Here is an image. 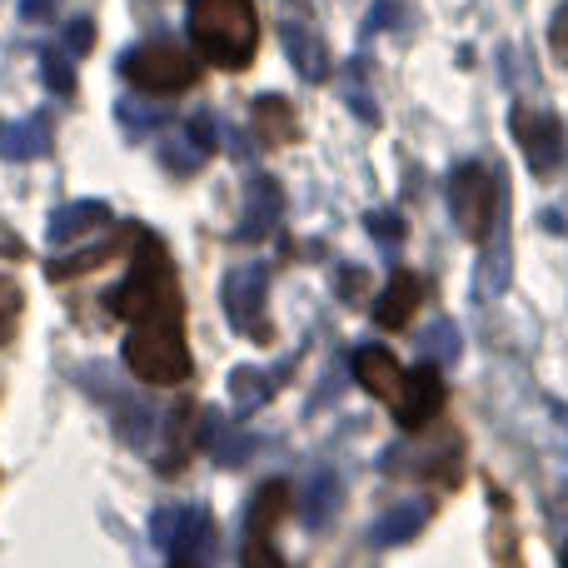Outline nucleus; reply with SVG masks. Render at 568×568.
I'll list each match as a JSON object with an SVG mask.
<instances>
[{
    "label": "nucleus",
    "mask_w": 568,
    "mask_h": 568,
    "mask_svg": "<svg viewBox=\"0 0 568 568\" xmlns=\"http://www.w3.org/2000/svg\"><path fill=\"white\" fill-rule=\"evenodd\" d=\"M265 294H270V265L265 260H250V265H235L225 275V314L240 334H250L255 344H275L265 320Z\"/></svg>",
    "instance_id": "nucleus-6"
},
{
    "label": "nucleus",
    "mask_w": 568,
    "mask_h": 568,
    "mask_svg": "<svg viewBox=\"0 0 568 568\" xmlns=\"http://www.w3.org/2000/svg\"><path fill=\"white\" fill-rule=\"evenodd\" d=\"M40 75H45V85L55 95H75V65L65 60V50H55V45L40 50Z\"/></svg>",
    "instance_id": "nucleus-23"
},
{
    "label": "nucleus",
    "mask_w": 568,
    "mask_h": 568,
    "mask_svg": "<svg viewBox=\"0 0 568 568\" xmlns=\"http://www.w3.org/2000/svg\"><path fill=\"white\" fill-rule=\"evenodd\" d=\"M334 509H339V479H334L329 469L314 474L310 489H304V504H300V519L310 524V529H324V524L334 519Z\"/></svg>",
    "instance_id": "nucleus-21"
},
{
    "label": "nucleus",
    "mask_w": 568,
    "mask_h": 568,
    "mask_svg": "<svg viewBox=\"0 0 568 568\" xmlns=\"http://www.w3.org/2000/svg\"><path fill=\"white\" fill-rule=\"evenodd\" d=\"M404 364L394 359L389 349H379V344H364L359 354H354V379L364 384V389L374 394V399H399V389H404Z\"/></svg>",
    "instance_id": "nucleus-14"
},
{
    "label": "nucleus",
    "mask_w": 568,
    "mask_h": 568,
    "mask_svg": "<svg viewBox=\"0 0 568 568\" xmlns=\"http://www.w3.org/2000/svg\"><path fill=\"white\" fill-rule=\"evenodd\" d=\"M20 310H26L20 284L0 275V344H10V334H16V324H20Z\"/></svg>",
    "instance_id": "nucleus-27"
},
{
    "label": "nucleus",
    "mask_w": 568,
    "mask_h": 568,
    "mask_svg": "<svg viewBox=\"0 0 568 568\" xmlns=\"http://www.w3.org/2000/svg\"><path fill=\"white\" fill-rule=\"evenodd\" d=\"M284 374H290V364H280V369H250V364H240L230 374V404H235V414H255L265 399H275Z\"/></svg>",
    "instance_id": "nucleus-15"
},
{
    "label": "nucleus",
    "mask_w": 568,
    "mask_h": 568,
    "mask_svg": "<svg viewBox=\"0 0 568 568\" xmlns=\"http://www.w3.org/2000/svg\"><path fill=\"white\" fill-rule=\"evenodd\" d=\"M210 150H215V125H210V115L185 120L180 135L160 140V160H165V170H175V175H195L210 160Z\"/></svg>",
    "instance_id": "nucleus-10"
},
{
    "label": "nucleus",
    "mask_w": 568,
    "mask_h": 568,
    "mask_svg": "<svg viewBox=\"0 0 568 568\" xmlns=\"http://www.w3.org/2000/svg\"><path fill=\"white\" fill-rule=\"evenodd\" d=\"M205 414H195V404H180L175 414L165 419V449H160V469L165 474H180L190 459V449H195V429Z\"/></svg>",
    "instance_id": "nucleus-17"
},
{
    "label": "nucleus",
    "mask_w": 568,
    "mask_h": 568,
    "mask_svg": "<svg viewBox=\"0 0 568 568\" xmlns=\"http://www.w3.org/2000/svg\"><path fill=\"white\" fill-rule=\"evenodd\" d=\"M270 534H275V529H245L240 564H245V568H284V559L275 554V544H270Z\"/></svg>",
    "instance_id": "nucleus-25"
},
{
    "label": "nucleus",
    "mask_w": 568,
    "mask_h": 568,
    "mask_svg": "<svg viewBox=\"0 0 568 568\" xmlns=\"http://www.w3.org/2000/svg\"><path fill=\"white\" fill-rule=\"evenodd\" d=\"M255 130L265 145H284V140L300 135V120H294L290 100L284 95H260L255 100Z\"/></svg>",
    "instance_id": "nucleus-19"
},
{
    "label": "nucleus",
    "mask_w": 568,
    "mask_h": 568,
    "mask_svg": "<svg viewBox=\"0 0 568 568\" xmlns=\"http://www.w3.org/2000/svg\"><path fill=\"white\" fill-rule=\"evenodd\" d=\"M215 554V524L205 509H180L175 539H170V568H210Z\"/></svg>",
    "instance_id": "nucleus-11"
},
{
    "label": "nucleus",
    "mask_w": 568,
    "mask_h": 568,
    "mask_svg": "<svg viewBox=\"0 0 568 568\" xmlns=\"http://www.w3.org/2000/svg\"><path fill=\"white\" fill-rule=\"evenodd\" d=\"M369 235L384 240V245H399V235H404L399 215H394V210H374V215H369Z\"/></svg>",
    "instance_id": "nucleus-28"
},
{
    "label": "nucleus",
    "mask_w": 568,
    "mask_h": 568,
    "mask_svg": "<svg viewBox=\"0 0 568 568\" xmlns=\"http://www.w3.org/2000/svg\"><path fill=\"white\" fill-rule=\"evenodd\" d=\"M90 45H95V26H90V20H75V26L65 30V50L70 55H85Z\"/></svg>",
    "instance_id": "nucleus-30"
},
{
    "label": "nucleus",
    "mask_w": 568,
    "mask_h": 568,
    "mask_svg": "<svg viewBox=\"0 0 568 568\" xmlns=\"http://www.w3.org/2000/svg\"><path fill=\"white\" fill-rule=\"evenodd\" d=\"M280 40H284V55L290 65L300 70L310 85H320L329 75V50H324L320 30H314V16L304 0H284V20H280Z\"/></svg>",
    "instance_id": "nucleus-7"
},
{
    "label": "nucleus",
    "mask_w": 568,
    "mask_h": 568,
    "mask_svg": "<svg viewBox=\"0 0 568 568\" xmlns=\"http://www.w3.org/2000/svg\"><path fill=\"white\" fill-rule=\"evenodd\" d=\"M105 220H110V210L100 205V200H80V205H60L55 215H50V240H55V245H65V240L85 235V230L105 225Z\"/></svg>",
    "instance_id": "nucleus-20"
},
{
    "label": "nucleus",
    "mask_w": 568,
    "mask_h": 568,
    "mask_svg": "<svg viewBox=\"0 0 568 568\" xmlns=\"http://www.w3.org/2000/svg\"><path fill=\"white\" fill-rule=\"evenodd\" d=\"M514 125V140H519L524 160H529L534 175H554L564 160V125L554 115H544V110H529V105H514L509 115Z\"/></svg>",
    "instance_id": "nucleus-9"
},
{
    "label": "nucleus",
    "mask_w": 568,
    "mask_h": 568,
    "mask_svg": "<svg viewBox=\"0 0 568 568\" xmlns=\"http://www.w3.org/2000/svg\"><path fill=\"white\" fill-rule=\"evenodd\" d=\"M564 568H568V549H564Z\"/></svg>",
    "instance_id": "nucleus-33"
},
{
    "label": "nucleus",
    "mask_w": 568,
    "mask_h": 568,
    "mask_svg": "<svg viewBox=\"0 0 568 568\" xmlns=\"http://www.w3.org/2000/svg\"><path fill=\"white\" fill-rule=\"evenodd\" d=\"M280 210H284V195H280V185L270 175H255L245 185V220H240V230L235 235L245 240V245H255V240H265V235H275V225H280Z\"/></svg>",
    "instance_id": "nucleus-12"
},
{
    "label": "nucleus",
    "mask_w": 568,
    "mask_h": 568,
    "mask_svg": "<svg viewBox=\"0 0 568 568\" xmlns=\"http://www.w3.org/2000/svg\"><path fill=\"white\" fill-rule=\"evenodd\" d=\"M549 50L559 65H568V0L559 6V16H554V26H549Z\"/></svg>",
    "instance_id": "nucleus-29"
},
{
    "label": "nucleus",
    "mask_w": 568,
    "mask_h": 568,
    "mask_svg": "<svg viewBox=\"0 0 568 568\" xmlns=\"http://www.w3.org/2000/svg\"><path fill=\"white\" fill-rule=\"evenodd\" d=\"M394 20H399V10H394L389 0H384V6H379V10H374V16H369V30H379V26H394Z\"/></svg>",
    "instance_id": "nucleus-32"
},
{
    "label": "nucleus",
    "mask_w": 568,
    "mask_h": 568,
    "mask_svg": "<svg viewBox=\"0 0 568 568\" xmlns=\"http://www.w3.org/2000/svg\"><path fill=\"white\" fill-rule=\"evenodd\" d=\"M499 200H504L499 170L479 165V160H469V165H459L449 175V215H454V225H459V235L474 240V245H484V240L494 235V210H499Z\"/></svg>",
    "instance_id": "nucleus-4"
},
{
    "label": "nucleus",
    "mask_w": 568,
    "mask_h": 568,
    "mask_svg": "<svg viewBox=\"0 0 568 568\" xmlns=\"http://www.w3.org/2000/svg\"><path fill=\"white\" fill-rule=\"evenodd\" d=\"M115 255V245H95V250H80L75 260H55V265H45L50 280H70V275H90V270H100L105 260Z\"/></svg>",
    "instance_id": "nucleus-24"
},
{
    "label": "nucleus",
    "mask_w": 568,
    "mask_h": 568,
    "mask_svg": "<svg viewBox=\"0 0 568 568\" xmlns=\"http://www.w3.org/2000/svg\"><path fill=\"white\" fill-rule=\"evenodd\" d=\"M419 300H424V280L409 275V270H394L389 284L379 290V300H374V324L379 329H404L414 320V310H419Z\"/></svg>",
    "instance_id": "nucleus-13"
},
{
    "label": "nucleus",
    "mask_w": 568,
    "mask_h": 568,
    "mask_svg": "<svg viewBox=\"0 0 568 568\" xmlns=\"http://www.w3.org/2000/svg\"><path fill=\"white\" fill-rule=\"evenodd\" d=\"M205 434H210V449H215V459L225 464H245V454L255 449V439H245V434H230V424L220 419V414H205Z\"/></svg>",
    "instance_id": "nucleus-22"
},
{
    "label": "nucleus",
    "mask_w": 568,
    "mask_h": 568,
    "mask_svg": "<svg viewBox=\"0 0 568 568\" xmlns=\"http://www.w3.org/2000/svg\"><path fill=\"white\" fill-rule=\"evenodd\" d=\"M419 349H424V359H434V364H449V359H459V329H454L449 320H444V324H434V329L419 339Z\"/></svg>",
    "instance_id": "nucleus-26"
},
{
    "label": "nucleus",
    "mask_w": 568,
    "mask_h": 568,
    "mask_svg": "<svg viewBox=\"0 0 568 568\" xmlns=\"http://www.w3.org/2000/svg\"><path fill=\"white\" fill-rule=\"evenodd\" d=\"M105 310L125 324L185 320V304H180V284H175V265H170L165 240H155L150 230H140L135 265H130V275L105 294Z\"/></svg>",
    "instance_id": "nucleus-1"
},
{
    "label": "nucleus",
    "mask_w": 568,
    "mask_h": 568,
    "mask_svg": "<svg viewBox=\"0 0 568 568\" xmlns=\"http://www.w3.org/2000/svg\"><path fill=\"white\" fill-rule=\"evenodd\" d=\"M444 399H449V389H444L439 364L424 359V364H414V369L404 374V389H399V399H394V419H399V429L419 434V429H429V424L439 419Z\"/></svg>",
    "instance_id": "nucleus-8"
},
{
    "label": "nucleus",
    "mask_w": 568,
    "mask_h": 568,
    "mask_svg": "<svg viewBox=\"0 0 568 568\" xmlns=\"http://www.w3.org/2000/svg\"><path fill=\"white\" fill-rule=\"evenodd\" d=\"M125 364L145 384H185L190 369H195L190 364V344H185V324L180 320L135 324L125 339Z\"/></svg>",
    "instance_id": "nucleus-3"
},
{
    "label": "nucleus",
    "mask_w": 568,
    "mask_h": 568,
    "mask_svg": "<svg viewBox=\"0 0 568 568\" xmlns=\"http://www.w3.org/2000/svg\"><path fill=\"white\" fill-rule=\"evenodd\" d=\"M20 16L36 20V26H45V20L55 16V0H20Z\"/></svg>",
    "instance_id": "nucleus-31"
},
{
    "label": "nucleus",
    "mask_w": 568,
    "mask_h": 568,
    "mask_svg": "<svg viewBox=\"0 0 568 568\" xmlns=\"http://www.w3.org/2000/svg\"><path fill=\"white\" fill-rule=\"evenodd\" d=\"M120 75L135 90H150V95H180V90L195 85V55L170 40H145V45L125 50L120 55Z\"/></svg>",
    "instance_id": "nucleus-5"
},
{
    "label": "nucleus",
    "mask_w": 568,
    "mask_h": 568,
    "mask_svg": "<svg viewBox=\"0 0 568 568\" xmlns=\"http://www.w3.org/2000/svg\"><path fill=\"white\" fill-rule=\"evenodd\" d=\"M429 514H434L429 504H399V509H389L379 524H374L369 539L379 544V549H394V544H409L414 534H419L424 524H429Z\"/></svg>",
    "instance_id": "nucleus-18"
},
{
    "label": "nucleus",
    "mask_w": 568,
    "mask_h": 568,
    "mask_svg": "<svg viewBox=\"0 0 568 568\" xmlns=\"http://www.w3.org/2000/svg\"><path fill=\"white\" fill-rule=\"evenodd\" d=\"M50 150V120H0V160H40Z\"/></svg>",
    "instance_id": "nucleus-16"
},
{
    "label": "nucleus",
    "mask_w": 568,
    "mask_h": 568,
    "mask_svg": "<svg viewBox=\"0 0 568 568\" xmlns=\"http://www.w3.org/2000/svg\"><path fill=\"white\" fill-rule=\"evenodd\" d=\"M190 40L220 70H245L260 50L255 0H190Z\"/></svg>",
    "instance_id": "nucleus-2"
}]
</instances>
